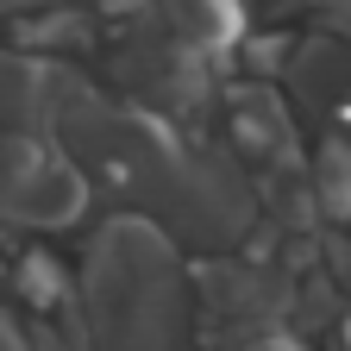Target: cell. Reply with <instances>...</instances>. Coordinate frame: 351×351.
I'll return each instance as SVG.
<instances>
[{
    "label": "cell",
    "instance_id": "cell-13",
    "mask_svg": "<svg viewBox=\"0 0 351 351\" xmlns=\"http://www.w3.org/2000/svg\"><path fill=\"white\" fill-rule=\"evenodd\" d=\"M245 351H301V345H295V339H289V332H270V339H251V345H245Z\"/></svg>",
    "mask_w": 351,
    "mask_h": 351
},
{
    "label": "cell",
    "instance_id": "cell-3",
    "mask_svg": "<svg viewBox=\"0 0 351 351\" xmlns=\"http://www.w3.org/2000/svg\"><path fill=\"white\" fill-rule=\"evenodd\" d=\"M88 207V169L44 151L32 132H0V213L19 226H69Z\"/></svg>",
    "mask_w": 351,
    "mask_h": 351
},
{
    "label": "cell",
    "instance_id": "cell-6",
    "mask_svg": "<svg viewBox=\"0 0 351 351\" xmlns=\"http://www.w3.org/2000/svg\"><path fill=\"white\" fill-rule=\"evenodd\" d=\"M226 132H232L239 157H251L263 169H301V132H295V113L276 88H263V82L232 88L226 95Z\"/></svg>",
    "mask_w": 351,
    "mask_h": 351
},
{
    "label": "cell",
    "instance_id": "cell-2",
    "mask_svg": "<svg viewBox=\"0 0 351 351\" xmlns=\"http://www.w3.org/2000/svg\"><path fill=\"white\" fill-rule=\"evenodd\" d=\"M57 138L69 151V163H82L88 176H101L107 189H119L125 201H157L163 182L176 176V145L163 138L157 113L145 107H107L82 88V95L63 107Z\"/></svg>",
    "mask_w": 351,
    "mask_h": 351
},
{
    "label": "cell",
    "instance_id": "cell-8",
    "mask_svg": "<svg viewBox=\"0 0 351 351\" xmlns=\"http://www.w3.org/2000/svg\"><path fill=\"white\" fill-rule=\"evenodd\" d=\"M157 13H163V32L182 44V51H195V57L226 51L245 32L239 0H157Z\"/></svg>",
    "mask_w": 351,
    "mask_h": 351
},
{
    "label": "cell",
    "instance_id": "cell-11",
    "mask_svg": "<svg viewBox=\"0 0 351 351\" xmlns=\"http://www.w3.org/2000/svg\"><path fill=\"white\" fill-rule=\"evenodd\" d=\"M326 38H351V0H307Z\"/></svg>",
    "mask_w": 351,
    "mask_h": 351
},
{
    "label": "cell",
    "instance_id": "cell-5",
    "mask_svg": "<svg viewBox=\"0 0 351 351\" xmlns=\"http://www.w3.org/2000/svg\"><path fill=\"white\" fill-rule=\"evenodd\" d=\"M119 82L138 95L145 113L157 119H182L201 95H207V69L195 63V51H182L169 32L157 38H132L119 51Z\"/></svg>",
    "mask_w": 351,
    "mask_h": 351
},
{
    "label": "cell",
    "instance_id": "cell-10",
    "mask_svg": "<svg viewBox=\"0 0 351 351\" xmlns=\"http://www.w3.org/2000/svg\"><path fill=\"white\" fill-rule=\"evenodd\" d=\"M19 289H25L38 307H51V301L63 295V270H57L51 257H25V270H19Z\"/></svg>",
    "mask_w": 351,
    "mask_h": 351
},
{
    "label": "cell",
    "instance_id": "cell-7",
    "mask_svg": "<svg viewBox=\"0 0 351 351\" xmlns=\"http://www.w3.org/2000/svg\"><path fill=\"white\" fill-rule=\"evenodd\" d=\"M289 88L307 107H351V51L326 32L289 44Z\"/></svg>",
    "mask_w": 351,
    "mask_h": 351
},
{
    "label": "cell",
    "instance_id": "cell-4",
    "mask_svg": "<svg viewBox=\"0 0 351 351\" xmlns=\"http://www.w3.org/2000/svg\"><path fill=\"white\" fill-rule=\"evenodd\" d=\"M251 201H257V195H251V182L239 176L232 157H182L151 207H163V213H169V232H182V239L232 245L251 219H257Z\"/></svg>",
    "mask_w": 351,
    "mask_h": 351
},
{
    "label": "cell",
    "instance_id": "cell-1",
    "mask_svg": "<svg viewBox=\"0 0 351 351\" xmlns=\"http://www.w3.org/2000/svg\"><path fill=\"white\" fill-rule=\"evenodd\" d=\"M82 345L88 351H176L182 339V263L169 232L138 213H113L82 270Z\"/></svg>",
    "mask_w": 351,
    "mask_h": 351
},
{
    "label": "cell",
    "instance_id": "cell-12",
    "mask_svg": "<svg viewBox=\"0 0 351 351\" xmlns=\"http://www.w3.org/2000/svg\"><path fill=\"white\" fill-rule=\"evenodd\" d=\"M326 270H332V282L351 295V239H326Z\"/></svg>",
    "mask_w": 351,
    "mask_h": 351
},
{
    "label": "cell",
    "instance_id": "cell-9",
    "mask_svg": "<svg viewBox=\"0 0 351 351\" xmlns=\"http://www.w3.org/2000/svg\"><path fill=\"white\" fill-rule=\"evenodd\" d=\"M307 182H314V195H320V213L351 219V138L320 145L314 163H307Z\"/></svg>",
    "mask_w": 351,
    "mask_h": 351
}]
</instances>
